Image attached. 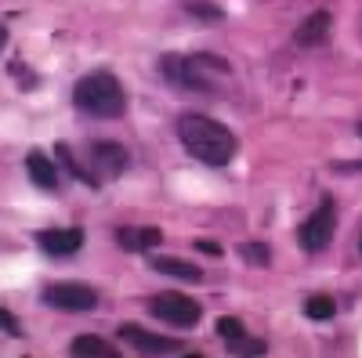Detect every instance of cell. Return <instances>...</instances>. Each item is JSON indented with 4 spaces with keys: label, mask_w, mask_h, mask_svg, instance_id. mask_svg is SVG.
<instances>
[{
    "label": "cell",
    "mask_w": 362,
    "mask_h": 358,
    "mask_svg": "<svg viewBox=\"0 0 362 358\" xmlns=\"http://www.w3.org/2000/svg\"><path fill=\"white\" fill-rule=\"evenodd\" d=\"M177 138L185 145V153L206 167H225L232 156H235V134L218 124V119H210L203 112H185L177 119Z\"/></svg>",
    "instance_id": "6da1fadb"
},
{
    "label": "cell",
    "mask_w": 362,
    "mask_h": 358,
    "mask_svg": "<svg viewBox=\"0 0 362 358\" xmlns=\"http://www.w3.org/2000/svg\"><path fill=\"white\" fill-rule=\"evenodd\" d=\"M160 73L167 83L181 87L189 95H221L228 62L214 54H196V58H181V54H163L160 58Z\"/></svg>",
    "instance_id": "7a4b0ae2"
},
{
    "label": "cell",
    "mask_w": 362,
    "mask_h": 358,
    "mask_svg": "<svg viewBox=\"0 0 362 358\" xmlns=\"http://www.w3.org/2000/svg\"><path fill=\"white\" fill-rule=\"evenodd\" d=\"M73 105L83 116L116 119L127 109V95H124V87H119V80L109 69H95V73L80 76V83L73 87Z\"/></svg>",
    "instance_id": "3957f363"
},
{
    "label": "cell",
    "mask_w": 362,
    "mask_h": 358,
    "mask_svg": "<svg viewBox=\"0 0 362 358\" xmlns=\"http://www.w3.org/2000/svg\"><path fill=\"white\" fill-rule=\"evenodd\" d=\"M148 311H153L160 322L174 326V330H192V326L203 318V308L192 301V297H185V293H174V290L156 293L153 301H148Z\"/></svg>",
    "instance_id": "277c9868"
},
{
    "label": "cell",
    "mask_w": 362,
    "mask_h": 358,
    "mask_svg": "<svg viewBox=\"0 0 362 358\" xmlns=\"http://www.w3.org/2000/svg\"><path fill=\"white\" fill-rule=\"evenodd\" d=\"M334 228H337V210H334V199H322L319 210L308 214V221L297 228V243L300 250L308 253H319L329 246V239H334Z\"/></svg>",
    "instance_id": "5b68a950"
},
{
    "label": "cell",
    "mask_w": 362,
    "mask_h": 358,
    "mask_svg": "<svg viewBox=\"0 0 362 358\" xmlns=\"http://www.w3.org/2000/svg\"><path fill=\"white\" fill-rule=\"evenodd\" d=\"M44 304H51L54 311H66V315H80V311L98 308V293L80 282H58L44 290Z\"/></svg>",
    "instance_id": "8992f818"
},
{
    "label": "cell",
    "mask_w": 362,
    "mask_h": 358,
    "mask_svg": "<svg viewBox=\"0 0 362 358\" xmlns=\"http://www.w3.org/2000/svg\"><path fill=\"white\" fill-rule=\"evenodd\" d=\"M83 228H44L37 232V246L47 257H73L76 250H83Z\"/></svg>",
    "instance_id": "52a82bcc"
},
{
    "label": "cell",
    "mask_w": 362,
    "mask_h": 358,
    "mask_svg": "<svg viewBox=\"0 0 362 358\" xmlns=\"http://www.w3.org/2000/svg\"><path fill=\"white\" fill-rule=\"evenodd\" d=\"M119 337H124L134 351H141V354H174V351H181L177 340L156 337V333L141 330V326H134V322H124V326H119Z\"/></svg>",
    "instance_id": "ba28073f"
},
{
    "label": "cell",
    "mask_w": 362,
    "mask_h": 358,
    "mask_svg": "<svg viewBox=\"0 0 362 358\" xmlns=\"http://www.w3.org/2000/svg\"><path fill=\"white\" fill-rule=\"evenodd\" d=\"M90 163H95L98 177H119L127 167V153L116 141H95L90 145Z\"/></svg>",
    "instance_id": "9c48e42d"
},
{
    "label": "cell",
    "mask_w": 362,
    "mask_h": 358,
    "mask_svg": "<svg viewBox=\"0 0 362 358\" xmlns=\"http://www.w3.org/2000/svg\"><path fill=\"white\" fill-rule=\"evenodd\" d=\"M25 170H29V181H33L37 189H44V192H58V167L40 153V148H33V153L25 156Z\"/></svg>",
    "instance_id": "30bf717a"
},
{
    "label": "cell",
    "mask_w": 362,
    "mask_h": 358,
    "mask_svg": "<svg viewBox=\"0 0 362 358\" xmlns=\"http://www.w3.org/2000/svg\"><path fill=\"white\" fill-rule=\"evenodd\" d=\"M116 243L124 246V250H131V253H145V250H156L160 243H163V232L160 228H119L116 232Z\"/></svg>",
    "instance_id": "8fae6325"
},
{
    "label": "cell",
    "mask_w": 362,
    "mask_h": 358,
    "mask_svg": "<svg viewBox=\"0 0 362 358\" xmlns=\"http://www.w3.org/2000/svg\"><path fill=\"white\" fill-rule=\"evenodd\" d=\"M329 22H334V15H329V11H315V15H308L305 22L297 25L293 40H297L300 47H319V44L326 40V33H329Z\"/></svg>",
    "instance_id": "7c38bea8"
},
{
    "label": "cell",
    "mask_w": 362,
    "mask_h": 358,
    "mask_svg": "<svg viewBox=\"0 0 362 358\" xmlns=\"http://www.w3.org/2000/svg\"><path fill=\"white\" fill-rule=\"evenodd\" d=\"M153 268L160 275H170V279H185V282H199L203 272L192 264V261H181V257H153Z\"/></svg>",
    "instance_id": "4fadbf2b"
},
{
    "label": "cell",
    "mask_w": 362,
    "mask_h": 358,
    "mask_svg": "<svg viewBox=\"0 0 362 358\" xmlns=\"http://www.w3.org/2000/svg\"><path fill=\"white\" fill-rule=\"evenodd\" d=\"M69 351H73V354H90V358H116V347H112L109 340L95 337V333H80V337L69 344Z\"/></svg>",
    "instance_id": "5bb4252c"
},
{
    "label": "cell",
    "mask_w": 362,
    "mask_h": 358,
    "mask_svg": "<svg viewBox=\"0 0 362 358\" xmlns=\"http://www.w3.org/2000/svg\"><path fill=\"white\" fill-rule=\"evenodd\" d=\"M54 156L66 163V170H69L73 177H80V181H83V185H90V189H98V181H102V177H98V174H90V170H87V167H83L80 160H73L69 145H58V148H54Z\"/></svg>",
    "instance_id": "9a60e30c"
},
{
    "label": "cell",
    "mask_w": 362,
    "mask_h": 358,
    "mask_svg": "<svg viewBox=\"0 0 362 358\" xmlns=\"http://www.w3.org/2000/svg\"><path fill=\"white\" fill-rule=\"evenodd\" d=\"M305 315H308V318H319V322L334 318V315H337L334 297H326V293H319V297H308V301H305Z\"/></svg>",
    "instance_id": "2e32d148"
},
{
    "label": "cell",
    "mask_w": 362,
    "mask_h": 358,
    "mask_svg": "<svg viewBox=\"0 0 362 358\" xmlns=\"http://www.w3.org/2000/svg\"><path fill=\"white\" fill-rule=\"evenodd\" d=\"M185 11L196 15L199 22H221L225 18V11L218 4H210V0H185Z\"/></svg>",
    "instance_id": "e0dca14e"
},
{
    "label": "cell",
    "mask_w": 362,
    "mask_h": 358,
    "mask_svg": "<svg viewBox=\"0 0 362 358\" xmlns=\"http://www.w3.org/2000/svg\"><path fill=\"white\" fill-rule=\"evenodd\" d=\"M218 337L225 340V344H235V340H243L247 337V330H243V322L239 318H218Z\"/></svg>",
    "instance_id": "ac0fdd59"
},
{
    "label": "cell",
    "mask_w": 362,
    "mask_h": 358,
    "mask_svg": "<svg viewBox=\"0 0 362 358\" xmlns=\"http://www.w3.org/2000/svg\"><path fill=\"white\" fill-rule=\"evenodd\" d=\"M239 253H243L247 264H257V268H264V264L272 261V253H268L264 243H243V246H239Z\"/></svg>",
    "instance_id": "d6986e66"
},
{
    "label": "cell",
    "mask_w": 362,
    "mask_h": 358,
    "mask_svg": "<svg viewBox=\"0 0 362 358\" xmlns=\"http://www.w3.org/2000/svg\"><path fill=\"white\" fill-rule=\"evenodd\" d=\"M228 351H235V354H264V340H250V333H247L243 340L228 344Z\"/></svg>",
    "instance_id": "ffe728a7"
},
{
    "label": "cell",
    "mask_w": 362,
    "mask_h": 358,
    "mask_svg": "<svg viewBox=\"0 0 362 358\" xmlns=\"http://www.w3.org/2000/svg\"><path fill=\"white\" fill-rule=\"evenodd\" d=\"M0 330H4L8 337H22V326H18V318L8 308H0Z\"/></svg>",
    "instance_id": "44dd1931"
},
{
    "label": "cell",
    "mask_w": 362,
    "mask_h": 358,
    "mask_svg": "<svg viewBox=\"0 0 362 358\" xmlns=\"http://www.w3.org/2000/svg\"><path fill=\"white\" fill-rule=\"evenodd\" d=\"M196 250H203L206 257H221V246H218V243H210V239H199Z\"/></svg>",
    "instance_id": "7402d4cb"
},
{
    "label": "cell",
    "mask_w": 362,
    "mask_h": 358,
    "mask_svg": "<svg viewBox=\"0 0 362 358\" xmlns=\"http://www.w3.org/2000/svg\"><path fill=\"white\" fill-rule=\"evenodd\" d=\"M4 44H8V29L0 25V51H4Z\"/></svg>",
    "instance_id": "603a6c76"
},
{
    "label": "cell",
    "mask_w": 362,
    "mask_h": 358,
    "mask_svg": "<svg viewBox=\"0 0 362 358\" xmlns=\"http://www.w3.org/2000/svg\"><path fill=\"white\" fill-rule=\"evenodd\" d=\"M358 250H362V239H358Z\"/></svg>",
    "instance_id": "cb8c5ba5"
},
{
    "label": "cell",
    "mask_w": 362,
    "mask_h": 358,
    "mask_svg": "<svg viewBox=\"0 0 362 358\" xmlns=\"http://www.w3.org/2000/svg\"><path fill=\"white\" fill-rule=\"evenodd\" d=\"M358 131H362V127H358Z\"/></svg>",
    "instance_id": "d4e9b609"
}]
</instances>
